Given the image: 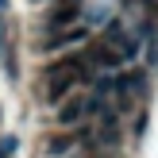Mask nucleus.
I'll return each mask as SVG.
<instances>
[{
  "instance_id": "f257e3e1",
  "label": "nucleus",
  "mask_w": 158,
  "mask_h": 158,
  "mask_svg": "<svg viewBox=\"0 0 158 158\" xmlns=\"http://www.w3.org/2000/svg\"><path fill=\"white\" fill-rule=\"evenodd\" d=\"M89 39V27H73V31H54L50 39H43V50H62V46H77Z\"/></svg>"
},
{
  "instance_id": "f03ea898",
  "label": "nucleus",
  "mask_w": 158,
  "mask_h": 158,
  "mask_svg": "<svg viewBox=\"0 0 158 158\" xmlns=\"http://www.w3.org/2000/svg\"><path fill=\"white\" fill-rule=\"evenodd\" d=\"M85 116H89V97H73V100H66V104L58 108V123H66V127L81 123Z\"/></svg>"
},
{
  "instance_id": "7ed1b4c3",
  "label": "nucleus",
  "mask_w": 158,
  "mask_h": 158,
  "mask_svg": "<svg viewBox=\"0 0 158 158\" xmlns=\"http://www.w3.org/2000/svg\"><path fill=\"white\" fill-rule=\"evenodd\" d=\"M77 15H81V0H66V4H62L58 12H50V19H46V31L66 27V23H73Z\"/></svg>"
},
{
  "instance_id": "20e7f679",
  "label": "nucleus",
  "mask_w": 158,
  "mask_h": 158,
  "mask_svg": "<svg viewBox=\"0 0 158 158\" xmlns=\"http://www.w3.org/2000/svg\"><path fill=\"white\" fill-rule=\"evenodd\" d=\"M85 62H93V66H100V69H120V66H123L120 50H112V46H104V43H100V46H97V50H93Z\"/></svg>"
},
{
  "instance_id": "39448f33",
  "label": "nucleus",
  "mask_w": 158,
  "mask_h": 158,
  "mask_svg": "<svg viewBox=\"0 0 158 158\" xmlns=\"http://www.w3.org/2000/svg\"><path fill=\"white\" fill-rule=\"evenodd\" d=\"M85 135H89V131H85V127L77 131V135H54L50 143H46V158H62L66 151H73V143H81Z\"/></svg>"
},
{
  "instance_id": "423d86ee",
  "label": "nucleus",
  "mask_w": 158,
  "mask_h": 158,
  "mask_svg": "<svg viewBox=\"0 0 158 158\" xmlns=\"http://www.w3.org/2000/svg\"><path fill=\"white\" fill-rule=\"evenodd\" d=\"M15 147H19V143H15V135H4V139H0V158L15 154Z\"/></svg>"
},
{
  "instance_id": "0eeeda50",
  "label": "nucleus",
  "mask_w": 158,
  "mask_h": 158,
  "mask_svg": "<svg viewBox=\"0 0 158 158\" xmlns=\"http://www.w3.org/2000/svg\"><path fill=\"white\" fill-rule=\"evenodd\" d=\"M4 35H8V27H4V19H0V58H4Z\"/></svg>"
},
{
  "instance_id": "6e6552de",
  "label": "nucleus",
  "mask_w": 158,
  "mask_h": 158,
  "mask_svg": "<svg viewBox=\"0 0 158 158\" xmlns=\"http://www.w3.org/2000/svg\"><path fill=\"white\" fill-rule=\"evenodd\" d=\"M0 8H4V0H0Z\"/></svg>"
},
{
  "instance_id": "1a4fd4ad",
  "label": "nucleus",
  "mask_w": 158,
  "mask_h": 158,
  "mask_svg": "<svg viewBox=\"0 0 158 158\" xmlns=\"http://www.w3.org/2000/svg\"><path fill=\"white\" fill-rule=\"evenodd\" d=\"M35 4H39V0H35Z\"/></svg>"
}]
</instances>
